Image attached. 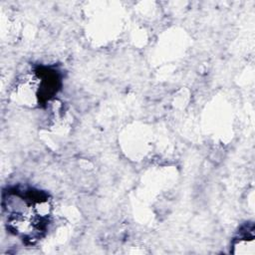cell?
Instances as JSON below:
<instances>
[{
    "mask_svg": "<svg viewBox=\"0 0 255 255\" xmlns=\"http://www.w3.org/2000/svg\"><path fill=\"white\" fill-rule=\"evenodd\" d=\"M254 226L246 225L239 231V236L234 239L232 244V253L241 255H253L255 253Z\"/></svg>",
    "mask_w": 255,
    "mask_h": 255,
    "instance_id": "1",
    "label": "cell"
}]
</instances>
